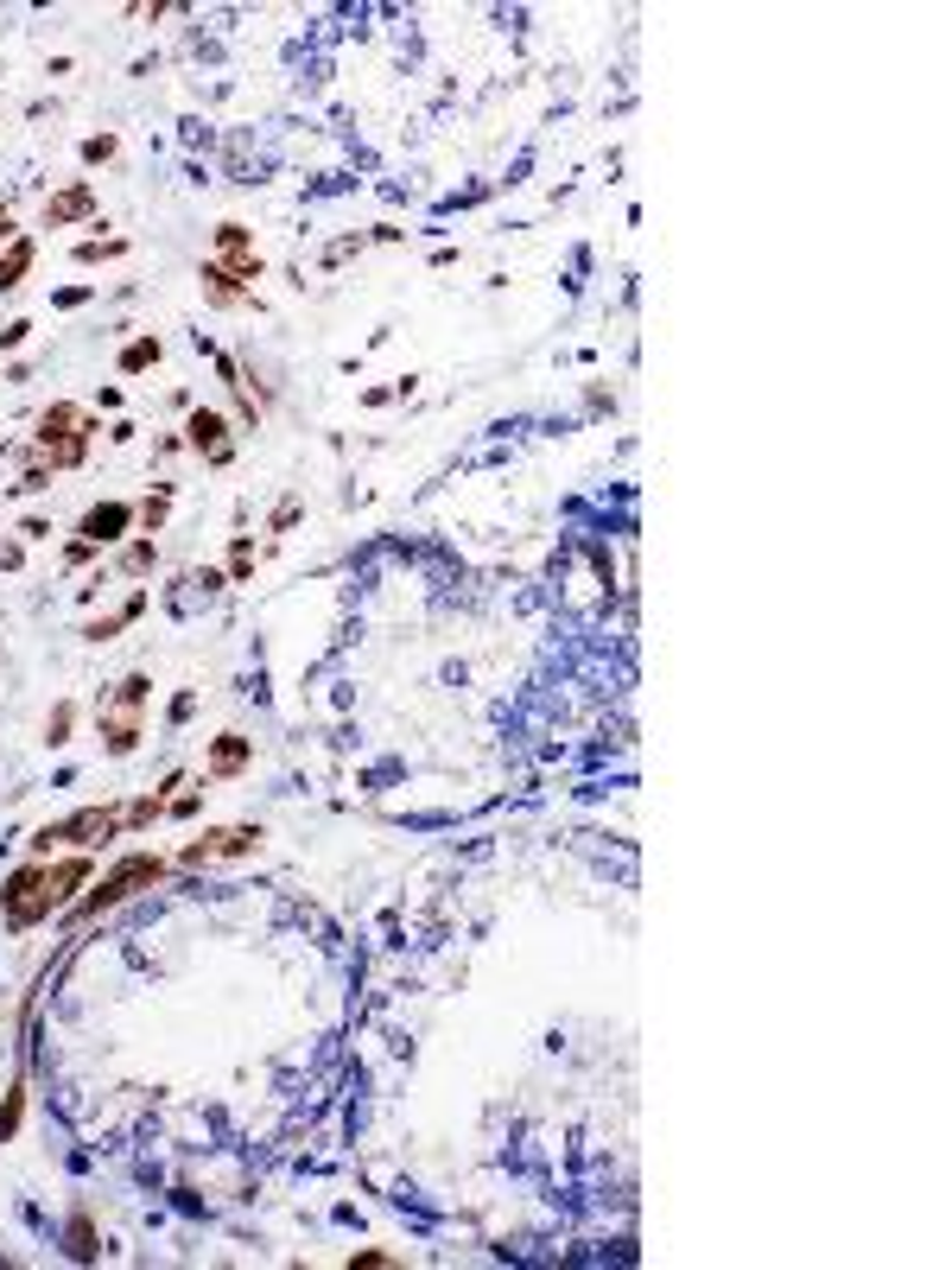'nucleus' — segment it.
Here are the masks:
<instances>
[{
	"label": "nucleus",
	"mask_w": 952,
	"mask_h": 1270,
	"mask_svg": "<svg viewBox=\"0 0 952 1270\" xmlns=\"http://www.w3.org/2000/svg\"><path fill=\"white\" fill-rule=\"evenodd\" d=\"M166 870H172L166 857H152V851H127V857L109 870V877H102L90 896H76V902H70V915H76V921H96V915L121 909L127 896H140V890H152V884H166Z\"/></svg>",
	"instance_id": "1"
},
{
	"label": "nucleus",
	"mask_w": 952,
	"mask_h": 1270,
	"mask_svg": "<svg viewBox=\"0 0 952 1270\" xmlns=\"http://www.w3.org/2000/svg\"><path fill=\"white\" fill-rule=\"evenodd\" d=\"M90 432H96V420H84L76 407H45L39 414V426H32V451L51 464V470H70V464H84V451H90Z\"/></svg>",
	"instance_id": "2"
},
{
	"label": "nucleus",
	"mask_w": 952,
	"mask_h": 1270,
	"mask_svg": "<svg viewBox=\"0 0 952 1270\" xmlns=\"http://www.w3.org/2000/svg\"><path fill=\"white\" fill-rule=\"evenodd\" d=\"M121 832V807H84V814H70L57 826H39L32 832V857L57 851V845H96V839H115Z\"/></svg>",
	"instance_id": "3"
},
{
	"label": "nucleus",
	"mask_w": 952,
	"mask_h": 1270,
	"mask_svg": "<svg viewBox=\"0 0 952 1270\" xmlns=\"http://www.w3.org/2000/svg\"><path fill=\"white\" fill-rule=\"evenodd\" d=\"M0 909H7V927H32V921H45L51 915V896H45V864L32 857V864H20L14 877H7V890H0Z\"/></svg>",
	"instance_id": "4"
},
{
	"label": "nucleus",
	"mask_w": 952,
	"mask_h": 1270,
	"mask_svg": "<svg viewBox=\"0 0 952 1270\" xmlns=\"http://www.w3.org/2000/svg\"><path fill=\"white\" fill-rule=\"evenodd\" d=\"M261 845V826H216V832H204L197 845H185V857L178 864H204V857H248Z\"/></svg>",
	"instance_id": "5"
},
{
	"label": "nucleus",
	"mask_w": 952,
	"mask_h": 1270,
	"mask_svg": "<svg viewBox=\"0 0 952 1270\" xmlns=\"http://www.w3.org/2000/svg\"><path fill=\"white\" fill-rule=\"evenodd\" d=\"M185 439H191L210 464H229V457H235V445H229V420H222L216 407H197V414L185 420Z\"/></svg>",
	"instance_id": "6"
},
{
	"label": "nucleus",
	"mask_w": 952,
	"mask_h": 1270,
	"mask_svg": "<svg viewBox=\"0 0 952 1270\" xmlns=\"http://www.w3.org/2000/svg\"><path fill=\"white\" fill-rule=\"evenodd\" d=\"M127 527H134V509H127V502H96V509L84 515V527H76V534H84V540L102 552V546H115Z\"/></svg>",
	"instance_id": "7"
},
{
	"label": "nucleus",
	"mask_w": 952,
	"mask_h": 1270,
	"mask_svg": "<svg viewBox=\"0 0 952 1270\" xmlns=\"http://www.w3.org/2000/svg\"><path fill=\"white\" fill-rule=\"evenodd\" d=\"M90 884V857H64V864H45V896H51V909H70L76 902V890Z\"/></svg>",
	"instance_id": "8"
},
{
	"label": "nucleus",
	"mask_w": 952,
	"mask_h": 1270,
	"mask_svg": "<svg viewBox=\"0 0 952 1270\" xmlns=\"http://www.w3.org/2000/svg\"><path fill=\"white\" fill-rule=\"evenodd\" d=\"M84 216H96V191H90V185H70V191H57V197L45 204V229L84 222Z\"/></svg>",
	"instance_id": "9"
},
{
	"label": "nucleus",
	"mask_w": 952,
	"mask_h": 1270,
	"mask_svg": "<svg viewBox=\"0 0 952 1270\" xmlns=\"http://www.w3.org/2000/svg\"><path fill=\"white\" fill-rule=\"evenodd\" d=\"M102 744H109V756H134L140 750V711L102 705Z\"/></svg>",
	"instance_id": "10"
},
{
	"label": "nucleus",
	"mask_w": 952,
	"mask_h": 1270,
	"mask_svg": "<svg viewBox=\"0 0 952 1270\" xmlns=\"http://www.w3.org/2000/svg\"><path fill=\"white\" fill-rule=\"evenodd\" d=\"M248 762H255V744H248V737H235V731H222V737L210 744V775H216V781H229V775H242Z\"/></svg>",
	"instance_id": "11"
},
{
	"label": "nucleus",
	"mask_w": 952,
	"mask_h": 1270,
	"mask_svg": "<svg viewBox=\"0 0 952 1270\" xmlns=\"http://www.w3.org/2000/svg\"><path fill=\"white\" fill-rule=\"evenodd\" d=\"M197 280H204V299H210V305H222V311H235V305L248 299V292L235 286V280H229V274H222L216 261H204V267H197Z\"/></svg>",
	"instance_id": "12"
},
{
	"label": "nucleus",
	"mask_w": 952,
	"mask_h": 1270,
	"mask_svg": "<svg viewBox=\"0 0 952 1270\" xmlns=\"http://www.w3.org/2000/svg\"><path fill=\"white\" fill-rule=\"evenodd\" d=\"M166 787H152V794H140L134 807H121V832H140V826H152V820H166Z\"/></svg>",
	"instance_id": "13"
},
{
	"label": "nucleus",
	"mask_w": 952,
	"mask_h": 1270,
	"mask_svg": "<svg viewBox=\"0 0 952 1270\" xmlns=\"http://www.w3.org/2000/svg\"><path fill=\"white\" fill-rule=\"evenodd\" d=\"M64 1251H70L76 1264H96V1226H90V1214H70V1226H64Z\"/></svg>",
	"instance_id": "14"
},
{
	"label": "nucleus",
	"mask_w": 952,
	"mask_h": 1270,
	"mask_svg": "<svg viewBox=\"0 0 952 1270\" xmlns=\"http://www.w3.org/2000/svg\"><path fill=\"white\" fill-rule=\"evenodd\" d=\"M26 267H32V235H20V242L0 255V292H14L26 280Z\"/></svg>",
	"instance_id": "15"
},
{
	"label": "nucleus",
	"mask_w": 952,
	"mask_h": 1270,
	"mask_svg": "<svg viewBox=\"0 0 952 1270\" xmlns=\"http://www.w3.org/2000/svg\"><path fill=\"white\" fill-rule=\"evenodd\" d=\"M159 356H166V344H159V337H134V344L121 350V375H146Z\"/></svg>",
	"instance_id": "16"
},
{
	"label": "nucleus",
	"mask_w": 952,
	"mask_h": 1270,
	"mask_svg": "<svg viewBox=\"0 0 952 1270\" xmlns=\"http://www.w3.org/2000/svg\"><path fill=\"white\" fill-rule=\"evenodd\" d=\"M20 1119H26V1080H14L7 1086V1099H0V1144H7L14 1131H20Z\"/></svg>",
	"instance_id": "17"
},
{
	"label": "nucleus",
	"mask_w": 952,
	"mask_h": 1270,
	"mask_svg": "<svg viewBox=\"0 0 952 1270\" xmlns=\"http://www.w3.org/2000/svg\"><path fill=\"white\" fill-rule=\"evenodd\" d=\"M166 509H172V484H166V490H159V496H146V502H140V509H134V521H140V534H159V527H166Z\"/></svg>",
	"instance_id": "18"
},
{
	"label": "nucleus",
	"mask_w": 952,
	"mask_h": 1270,
	"mask_svg": "<svg viewBox=\"0 0 952 1270\" xmlns=\"http://www.w3.org/2000/svg\"><path fill=\"white\" fill-rule=\"evenodd\" d=\"M248 572H255V540L235 534V546H229V585H248Z\"/></svg>",
	"instance_id": "19"
},
{
	"label": "nucleus",
	"mask_w": 952,
	"mask_h": 1270,
	"mask_svg": "<svg viewBox=\"0 0 952 1270\" xmlns=\"http://www.w3.org/2000/svg\"><path fill=\"white\" fill-rule=\"evenodd\" d=\"M229 255H255V242H248L242 222H222V229H216V261H229Z\"/></svg>",
	"instance_id": "20"
},
{
	"label": "nucleus",
	"mask_w": 952,
	"mask_h": 1270,
	"mask_svg": "<svg viewBox=\"0 0 952 1270\" xmlns=\"http://www.w3.org/2000/svg\"><path fill=\"white\" fill-rule=\"evenodd\" d=\"M146 699H152V680H146V674H127L121 692H115V711H140Z\"/></svg>",
	"instance_id": "21"
},
{
	"label": "nucleus",
	"mask_w": 952,
	"mask_h": 1270,
	"mask_svg": "<svg viewBox=\"0 0 952 1270\" xmlns=\"http://www.w3.org/2000/svg\"><path fill=\"white\" fill-rule=\"evenodd\" d=\"M121 572H127V579H140V572H152V534H140V540H134V546H127V552H121Z\"/></svg>",
	"instance_id": "22"
},
{
	"label": "nucleus",
	"mask_w": 952,
	"mask_h": 1270,
	"mask_svg": "<svg viewBox=\"0 0 952 1270\" xmlns=\"http://www.w3.org/2000/svg\"><path fill=\"white\" fill-rule=\"evenodd\" d=\"M115 255H127V242H121V235H109V242H84V249H76V261H84V267L115 261Z\"/></svg>",
	"instance_id": "23"
},
{
	"label": "nucleus",
	"mask_w": 952,
	"mask_h": 1270,
	"mask_svg": "<svg viewBox=\"0 0 952 1270\" xmlns=\"http://www.w3.org/2000/svg\"><path fill=\"white\" fill-rule=\"evenodd\" d=\"M70 725H76V705H57V711H51V725H45V744H51V750L70 744Z\"/></svg>",
	"instance_id": "24"
},
{
	"label": "nucleus",
	"mask_w": 952,
	"mask_h": 1270,
	"mask_svg": "<svg viewBox=\"0 0 952 1270\" xmlns=\"http://www.w3.org/2000/svg\"><path fill=\"white\" fill-rule=\"evenodd\" d=\"M115 159V134H90L84 140V166H109Z\"/></svg>",
	"instance_id": "25"
},
{
	"label": "nucleus",
	"mask_w": 952,
	"mask_h": 1270,
	"mask_svg": "<svg viewBox=\"0 0 952 1270\" xmlns=\"http://www.w3.org/2000/svg\"><path fill=\"white\" fill-rule=\"evenodd\" d=\"M20 490H51V464H45V457H32V464H26V476H20Z\"/></svg>",
	"instance_id": "26"
},
{
	"label": "nucleus",
	"mask_w": 952,
	"mask_h": 1270,
	"mask_svg": "<svg viewBox=\"0 0 952 1270\" xmlns=\"http://www.w3.org/2000/svg\"><path fill=\"white\" fill-rule=\"evenodd\" d=\"M292 521H299V496H286V502H280V509H273V534H286V527H292Z\"/></svg>",
	"instance_id": "27"
},
{
	"label": "nucleus",
	"mask_w": 952,
	"mask_h": 1270,
	"mask_svg": "<svg viewBox=\"0 0 952 1270\" xmlns=\"http://www.w3.org/2000/svg\"><path fill=\"white\" fill-rule=\"evenodd\" d=\"M26 331H32V325H26V318H14V325H7V331H0V344H7V350H20V344H26Z\"/></svg>",
	"instance_id": "28"
},
{
	"label": "nucleus",
	"mask_w": 952,
	"mask_h": 1270,
	"mask_svg": "<svg viewBox=\"0 0 952 1270\" xmlns=\"http://www.w3.org/2000/svg\"><path fill=\"white\" fill-rule=\"evenodd\" d=\"M20 534H26V540H45V534H51V521H39V515H26V521H20Z\"/></svg>",
	"instance_id": "29"
},
{
	"label": "nucleus",
	"mask_w": 952,
	"mask_h": 1270,
	"mask_svg": "<svg viewBox=\"0 0 952 1270\" xmlns=\"http://www.w3.org/2000/svg\"><path fill=\"white\" fill-rule=\"evenodd\" d=\"M375 1264H387V1251H356L350 1257V1270H375Z\"/></svg>",
	"instance_id": "30"
},
{
	"label": "nucleus",
	"mask_w": 952,
	"mask_h": 1270,
	"mask_svg": "<svg viewBox=\"0 0 952 1270\" xmlns=\"http://www.w3.org/2000/svg\"><path fill=\"white\" fill-rule=\"evenodd\" d=\"M0 242H7V249L20 242V229H14V216H0Z\"/></svg>",
	"instance_id": "31"
}]
</instances>
